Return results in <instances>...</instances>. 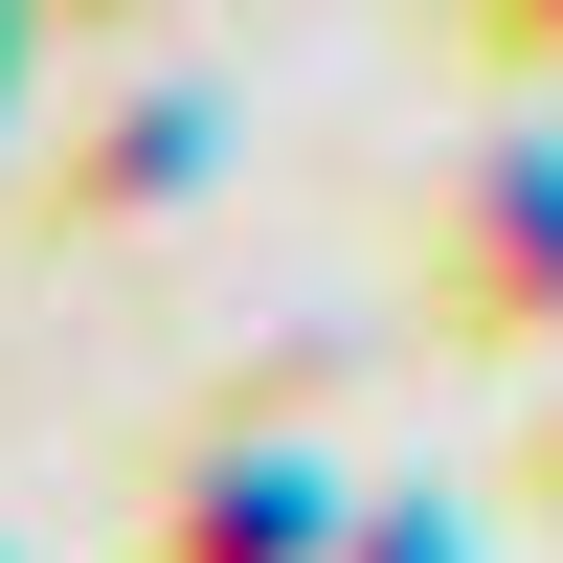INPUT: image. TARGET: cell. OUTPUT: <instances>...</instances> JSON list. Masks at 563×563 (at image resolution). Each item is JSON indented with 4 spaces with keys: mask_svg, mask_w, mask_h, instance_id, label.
I'll return each instance as SVG.
<instances>
[{
    "mask_svg": "<svg viewBox=\"0 0 563 563\" xmlns=\"http://www.w3.org/2000/svg\"><path fill=\"white\" fill-rule=\"evenodd\" d=\"M0 45H23V23H0Z\"/></svg>",
    "mask_w": 563,
    "mask_h": 563,
    "instance_id": "cell-4",
    "label": "cell"
},
{
    "mask_svg": "<svg viewBox=\"0 0 563 563\" xmlns=\"http://www.w3.org/2000/svg\"><path fill=\"white\" fill-rule=\"evenodd\" d=\"M316 541H339L316 474H203V519H180V563H316Z\"/></svg>",
    "mask_w": 563,
    "mask_h": 563,
    "instance_id": "cell-2",
    "label": "cell"
},
{
    "mask_svg": "<svg viewBox=\"0 0 563 563\" xmlns=\"http://www.w3.org/2000/svg\"><path fill=\"white\" fill-rule=\"evenodd\" d=\"M474 23H496V45H563V0H474Z\"/></svg>",
    "mask_w": 563,
    "mask_h": 563,
    "instance_id": "cell-3",
    "label": "cell"
},
{
    "mask_svg": "<svg viewBox=\"0 0 563 563\" xmlns=\"http://www.w3.org/2000/svg\"><path fill=\"white\" fill-rule=\"evenodd\" d=\"M451 316H474V339H541L563 316V158L541 135L474 158V203H451Z\"/></svg>",
    "mask_w": 563,
    "mask_h": 563,
    "instance_id": "cell-1",
    "label": "cell"
}]
</instances>
